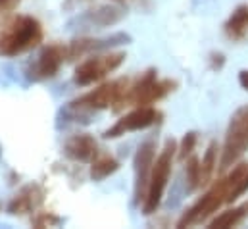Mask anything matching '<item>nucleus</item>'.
Returning a JSON list of instances; mask_svg holds the SVG:
<instances>
[{
	"label": "nucleus",
	"instance_id": "nucleus-11",
	"mask_svg": "<svg viewBox=\"0 0 248 229\" xmlns=\"http://www.w3.org/2000/svg\"><path fill=\"white\" fill-rule=\"evenodd\" d=\"M125 16V12L118 6H98L94 10L83 12L75 19H71L67 25L69 29H102L118 23Z\"/></svg>",
	"mask_w": 248,
	"mask_h": 229
},
{
	"label": "nucleus",
	"instance_id": "nucleus-22",
	"mask_svg": "<svg viewBox=\"0 0 248 229\" xmlns=\"http://www.w3.org/2000/svg\"><path fill=\"white\" fill-rule=\"evenodd\" d=\"M58 224H62V220L58 218V216H52V214H43V216H39L37 220H35V226L37 228H45V226H58Z\"/></svg>",
	"mask_w": 248,
	"mask_h": 229
},
{
	"label": "nucleus",
	"instance_id": "nucleus-6",
	"mask_svg": "<svg viewBox=\"0 0 248 229\" xmlns=\"http://www.w3.org/2000/svg\"><path fill=\"white\" fill-rule=\"evenodd\" d=\"M248 150V104L241 106L235 114L231 115L227 133H225V143L221 148V160L219 168L227 170L235 166Z\"/></svg>",
	"mask_w": 248,
	"mask_h": 229
},
{
	"label": "nucleus",
	"instance_id": "nucleus-18",
	"mask_svg": "<svg viewBox=\"0 0 248 229\" xmlns=\"http://www.w3.org/2000/svg\"><path fill=\"white\" fill-rule=\"evenodd\" d=\"M216 166H217V145L210 143L206 148V154L202 156V162H200V185H206L212 179Z\"/></svg>",
	"mask_w": 248,
	"mask_h": 229
},
{
	"label": "nucleus",
	"instance_id": "nucleus-17",
	"mask_svg": "<svg viewBox=\"0 0 248 229\" xmlns=\"http://www.w3.org/2000/svg\"><path fill=\"white\" fill-rule=\"evenodd\" d=\"M248 218V200L243 202L241 206L233 208V210H227L219 216H216L214 220H210V228H235L239 224H243Z\"/></svg>",
	"mask_w": 248,
	"mask_h": 229
},
{
	"label": "nucleus",
	"instance_id": "nucleus-13",
	"mask_svg": "<svg viewBox=\"0 0 248 229\" xmlns=\"http://www.w3.org/2000/svg\"><path fill=\"white\" fill-rule=\"evenodd\" d=\"M129 41H131V37L125 35V33H118V35H112V37H106V39H77V41L69 43L67 58L85 56L89 52L104 50V49H110V47H116V45H124V43H129Z\"/></svg>",
	"mask_w": 248,
	"mask_h": 229
},
{
	"label": "nucleus",
	"instance_id": "nucleus-3",
	"mask_svg": "<svg viewBox=\"0 0 248 229\" xmlns=\"http://www.w3.org/2000/svg\"><path fill=\"white\" fill-rule=\"evenodd\" d=\"M131 79L122 77V79H116V81H110V83H104L100 85L98 89L71 100L65 108L62 110V114L65 117H79V115H87L91 112H96V110H104V108H110L114 106V110L118 108L120 100L124 98L125 89L129 85Z\"/></svg>",
	"mask_w": 248,
	"mask_h": 229
},
{
	"label": "nucleus",
	"instance_id": "nucleus-21",
	"mask_svg": "<svg viewBox=\"0 0 248 229\" xmlns=\"http://www.w3.org/2000/svg\"><path fill=\"white\" fill-rule=\"evenodd\" d=\"M247 191H248V170H247V173L243 175L241 183L237 185V189H235V191L231 193V196H229V200H227V202H233V200H237V198H239L241 195H245Z\"/></svg>",
	"mask_w": 248,
	"mask_h": 229
},
{
	"label": "nucleus",
	"instance_id": "nucleus-10",
	"mask_svg": "<svg viewBox=\"0 0 248 229\" xmlns=\"http://www.w3.org/2000/svg\"><path fill=\"white\" fill-rule=\"evenodd\" d=\"M154 160H156V141L148 139L139 147L133 162L135 164V204H140V200L144 202L146 198L148 179H150Z\"/></svg>",
	"mask_w": 248,
	"mask_h": 229
},
{
	"label": "nucleus",
	"instance_id": "nucleus-25",
	"mask_svg": "<svg viewBox=\"0 0 248 229\" xmlns=\"http://www.w3.org/2000/svg\"><path fill=\"white\" fill-rule=\"evenodd\" d=\"M0 208H2V204H0Z\"/></svg>",
	"mask_w": 248,
	"mask_h": 229
},
{
	"label": "nucleus",
	"instance_id": "nucleus-1",
	"mask_svg": "<svg viewBox=\"0 0 248 229\" xmlns=\"http://www.w3.org/2000/svg\"><path fill=\"white\" fill-rule=\"evenodd\" d=\"M247 170H248V164H235L233 172L229 173L227 177L219 179L217 183H214L212 189L202 198H198L185 214L181 216V220L177 222V228H190V226L202 224L212 214H216L221 208V204H225L229 200L231 193L237 189V185L241 183V179L247 173Z\"/></svg>",
	"mask_w": 248,
	"mask_h": 229
},
{
	"label": "nucleus",
	"instance_id": "nucleus-4",
	"mask_svg": "<svg viewBox=\"0 0 248 229\" xmlns=\"http://www.w3.org/2000/svg\"><path fill=\"white\" fill-rule=\"evenodd\" d=\"M175 85L177 83L171 79L160 81L156 77V69H148L137 81H133V83L129 81L124 98L120 100L116 112L125 108V106H150V104L162 100L164 97H168L175 89Z\"/></svg>",
	"mask_w": 248,
	"mask_h": 229
},
{
	"label": "nucleus",
	"instance_id": "nucleus-14",
	"mask_svg": "<svg viewBox=\"0 0 248 229\" xmlns=\"http://www.w3.org/2000/svg\"><path fill=\"white\" fill-rule=\"evenodd\" d=\"M63 152L67 158L75 160V162H89L96 156L98 152V145L96 139L89 133H75L71 135L65 145H63Z\"/></svg>",
	"mask_w": 248,
	"mask_h": 229
},
{
	"label": "nucleus",
	"instance_id": "nucleus-7",
	"mask_svg": "<svg viewBox=\"0 0 248 229\" xmlns=\"http://www.w3.org/2000/svg\"><path fill=\"white\" fill-rule=\"evenodd\" d=\"M124 52H108V54H98V56H93L85 62H81L77 67H75V73H73V81L79 85V87H87V85H93L100 79H104L108 73L116 71L122 64L125 62Z\"/></svg>",
	"mask_w": 248,
	"mask_h": 229
},
{
	"label": "nucleus",
	"instance_id": "nucleus-8",
	"mask_svg": "<svg viewBox=\"0 0 248 229\" xmlns=\"http://www.w3.org/2000/svg\"><path fill=\"white\" fill-rule=\"evenodd\" d=\"M162 119V112L152 106H137L133 112L125 114L122 119H118L110 129L104 131V139H118L125 133L142 131L152 125H156Z\"/></svg>",
	"mask_w": 248,
	"mask_h": 229
},
{
	"label": "nucleus",
	"instance_id": "nucleus-23",
	"mask_svg": "<svg viewBox=\"0 0 248 229\" xmlns=\"http://www.w3.org/2000/svg\"><path fill=\"white\" fill-rule=\"evenodd\" d=\"M239 83H241L243 89H247L248 91V69H245V71L239 73Z\"/></svg>",
	"mask_w": 248,
	"mask_h": 229
},
{
	"label": "nucleus",
	"instance_id": "nucleus-19",
	"mask_svg": "<svg viewBox=\"0 0 248 229\" xmlns=\"http://www.w3.org/2000/svg\"><path fill=\"white\" fill-rule=\"evenodd\" d=\"M186 175V193H192L200 187V160L196 156H190L185 166Z\"/></svg>",
	"mask_w": 248,
	"mask_h": 229
},
{
	"label": "nucleus",
	"instance_id": "nucleus-5",
	"mask_svg": "<svg viewBox=\"0 0 248 229\" xmlns=\"http://www.w3.org/2000/svg\"><path fill=\"white\" fill-rule=\"evenodd\" d=\"M177 154V145L173 139H168L164 150L158 154V158L154 160L150 179H148V191H146V198L142 204V214L150 216L158 210L162 196L166 193L170 175H171V166H173V156Z\"/></svg>",
	"mask_w": 248,
	"mask_h": 229
},
{
	"label": "nucleus",
	"instance_id": "nucleus-20",
	"mask_svg": "<svg viewBox=\"0 0 248 229\" xmlns=\"http://www.w3.org/2000/svg\"><path fill=\"white\" fill-rule=\"evenodd\" d=\"M196 141H198V135H196L194 131H188L185 137H183V141H181V145H179V152H177V156H179L181 160H185L188 154H192V150H194V147H196Z\"/></svg>",
	"mask_w": 248,
	"mask_h": 229
},
{
	"label": "nucleus",
	"instance_id": "nucleus-9",
	"mask_svg": "<svg viewBox=\"0 0 248 229\" xmlns=\"http://www.w3.org/2000/svg\"><path fill=\"white\" fill-rule=\"evenodd\" d=\"M67 58V49L63 45H48L41 50V54L35 58L29 67H27V77L31 81H45V79H52L60 67H62L63 60Z\"/></svg>",
	"mask_w": 248,
	"mask_h": 229
},
{
	"label": "nucleus",
	"instance_id": "nucleus-24",
	"mask_svg": "<svg viewBox=\"0 0 248 229\" xmlns=\"http://www.w3.org/2000/svg\"><path fill=\"white\" fill-rule=\"evenodd\" d=\"M83 2H87V0H65L63 8H65V10H73V8H77L79 4H83Z\"/></svg>",
	"mask_w": 248,
	"mask_h": 229
},
{
	"label": "nucleus",
	"instance_id": "nucleus-16",
	"mask_svg": "<svg viewBox=\"0 0 248 229\" xmlns=\"http://www.w3.org/2000/svg\"><path fill=\"white\" fill-rule=\"evenodd\" d=\"M248 29V6H239L225 23V35L233 41H241Z\"/></svg>",
	"mask_w": 248,
	"mask_h": 229
},
{
	"label": "nucleus",
	"instance_id": "nucleus-12",
	"mask_svg": "<svg viewBox=\"0 0 248 229\" xmlns=\"http://www.w3.org/2000/svg\"><path fill=\"white\" fill-rule=\"evenodd\" d=\"M45 202V189L39 183H29L16 193V196L8 204V214L12 216H25L37 210Z\"/></svg>",
	"mask_w": 248,
	"mask_h": 229
},
{
	"label": "nucleus",
	"instance_id": "nucleus-2",
	"mask_svg": "<svg viewBox=\"0 0 248 229\" xmlns=\"http://www.w3.org/2000/svg\"><path fill=\"white\" fill-rule=\"evenodd\" d=\"M43 41V25L33 16H17L0 29V56L12 58L35 49Z\"/></svg>",
	"mask_w": 248,
	"mask_h": 229
},
{
	"label": "nucleus",
	"instance_id": "nucleus-15",
	"mask_svg": "<svg viewBox=\"0 0 248 229\" xmlns=\"http://www.w3.org/2000/svg\"><path fill=\"white\" fill-rule=\"evenodd\" d=\"M118 170H120V162L114 156H110L106 152H96V156L93 158V164H91V179L102 181Z\"/></svg>",
	"mask_w": 248,
	"mask_h": 229
}]
</instances>
